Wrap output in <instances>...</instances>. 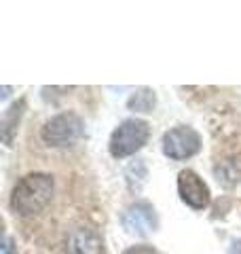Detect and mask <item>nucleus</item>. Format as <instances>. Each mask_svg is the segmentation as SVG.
<instances>
[{"instance_id":"nucleus-8","label":"nucleus","mask_w":241,"mask_h":254,"mask_svg":"<svg viewBox=\"0 0 241 254\" xmlns=\"http://www.w3.org/2000/svg\"><path fill=\"white\" fill-rule=\"evenodd\" d=\"M23 108H26V100H19L17 104H13L9 110H6V115H4V121H2V138L6 144H11V140H13V131H15V127H17L19 123V119L23 115Z\"/></svg>"},{"instance_id":"nucleus-10","label":"nucleus","mask_w":241,"mask_h":254,"mask_svg":"<svg viewBox=\"0 0 241 254\" xmlns=\"http://www.w3.org/2000/svg\"><path fill=\"white\" fill-rule=\"evenodd\" d=\"M123 254H155V250L150 246H131L129 250H125Z\"/></svg>"},{"instance_id":"nucleus-7","label":"nucleus","mask_w":241,"mask_h":254,"mask_svg":"<svg viewBox=\"0 0 241 254\" xmlns=\"http://www.w3.org/2000/svg\"><path fill=\"white\" fill-rule=\"evenodd\" d=\"M66 254H102V235L87 225L70 229L66 235Z\"/></svg>"},{"instance_id":"nucleus-12","label":"nucleus","mask_w":241,"mask_h":254,"mask_svg":"<svg viewBox=\"0 0 241 254\" xmlns=\"http://www.w3.org/2000/svg\"><path fill=\"white\" fill-rule=\"evenodd\" d=\"M231 254H241V240L233 244V248H231Z\"/></svg>"},{"instance_id":"nucleus-4","label":"nucleus","mask_w":241,"mask_h":254,"mask_svg":"<svg viewBox=\"0 0 241 254\" xmlns=\"http://www.w3.org/2000/svg\"><path fill=\"white\" fill-rule=\"evenodd\" d=\"M201 150V136L188 125H178L165 131L163 136V153L174 161H186Z\"/></svg>"},{"instance_id":"nucleus-3","label":"nucleus","mask_w":241,"mask_h":254,"mask_svg":"<svg viewBox=\"0 0 241 254\" xmlns=\"http://www.w3.org/2000/svg\"><path fill=\"white\" fill-rule=\"evenodd\" d=\"M83 133H85L83 119L74 113H61L43 125L40 138L49 146H68L80 140Z\"/></svg>"},{"instance_id":"nucleus-2","label":"nucleus","mask_w":241,"mask_h":254,"mask_svg":"<svg viewBox=\"0 0 241 254\" xmlns=\"http://www.w3.org/2000/svg\"><path fill=\"white\" fill-rule=\"evenodd\" d=\"M150 136V125L142 119H127L123 121L110 136V155L117 159L129 157L148 142Z\"/></svg>"},{"instance_id":"nucleus-6","label":"nucleus","mask_w":241,"mask_h":254,"mask_svg":"<svg viewBox=\"0 0 241 254\" xmlns=\"http://www.w3.org/2000/svg\"><path fill=\"white\" fill-rule=\"evenodd\" d=\"M120 222H123V227L129 233L144 237L157 229V214L148 201H138V203H131L129 208L123 212Z\"/></svg>"},{"instance_id":"nucleus-1","label":"nucleus","mask_w":241,"mask_h":254,"mask_svg":"<svg viewBox=\"0 0 241 254\" xmlns=\"http://www.w3.org/2000/svg\"><path fill=\"white\" fill-rule=\"evenodd\" d=\"M55 193V180L45 172H32L19 178L11 193V210L19 216H36L51 203Z\"/></svg>"},{"instance_id":"nucleus-11","label":"nucleus","mask_w":241,"mask_h":254,"mask_svg":"<svg viewBox=\"0 0 241 254\" xmlns=\"http://www.w3.org/2000/svg\"><path fill=\"white\" fill-rule=\"evenodd\" d=\"M2 254H13V242H11V237H4V244H2Z\"/></svg>"},{"instance_id":"nucleus-5","label":"nucleus","mask_w":241,"mask_h":254,"mask_svg":"<svg viewBox=\"0 0 241 254\" xmlns=\"http://www.w3.org/2000/svg\"><path fill=\"white\" fill-rule=\"evenodd\" d=\"M178 193L180 199L192 210H205L212 201L210 189L192 170H182L178 174Z\"/></svg>"},{"instance_id":"nucleus-9","label":"nucleus","mask_w":241,"mask_h":254,"mask_svg":"<svg viewBox=\"0 0 241 254\" xmlns=\"http://www.w3.org/2000/svg\"><path fill=\"white\" fill-rule=\"evenodd\" d=\"M155 91H150V89H140L138 93H133L129 102H127V106H129L131 110H135V113H152V108H155Z\"/></svg>"}]
</instances>
